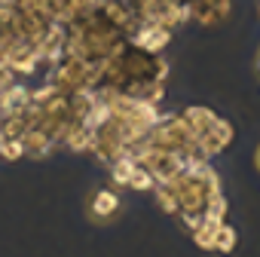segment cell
I'll return each instance as SVG.
<instances>
[{"label":"cell","instance_id":"obj_1","mask_svg":"<svg viewBox=\"0 0 260 257\" xmlns=\"http://www.w3.org/2000/svg\"><path fill=\"white\" fill-rule=\"evenodd\" d=\"M187 22L199 25H220L233 13V0H187Z\"/></svg>","mask_w":260,"mask_h":257},{"label":"cell","instance_id":"obj_2","mask_svg":"<svg viewBox=\"0 0 260 257\" xmlns=\"http://www.w3.org/2000/svg\"><path fill=\"white\" fill-rule=\"evenodd\" d=\"M172 34H175V31L166 28V25H150V22H147V25H141V28L132 34V40H135L144 52H156V55H159V52L172 43Z\"/></svg>","mask_w":260,"mask_h":257},{"label":"cell","instance_id":"obj_3","mask_svg":"<svg viewBox=\"0 0 260 257\" xmlns=\"http://www.w3.org/2000/svg\"><path fill=\"white\" fill-rule=\"evenodd\" d=\"M196 141L202 144V150H205L208 156H217V153H220V150H226V144L233 141V125H230L226 119H220V116H217V122L208 128L205 135H199Z\"/></svg>","mask_w":260,"mask_h":257},{"label":"cell","instance_id":"obj_4","mask_svg":"<svg viewBox=\"0 0 260 257\" xmlns=\"http://www.w3.org/2000/svg\"><path fill=\"white\" fill-rule=\"evenodd\" d=\"M22 144H25V156H31V159H43L55 147V141L43 132V128H31V132H25L22 135Z\"/></svg>","mask_w":260,"mask_h":257},{"label":"cell","instance_id":"obj_5","mask_svg":"<svg viewBox=\"0 0 260 257\" xmlns=\"http://www.w3.org/2000/svg\"><path fill=\"white\" fill-rule=\"evenodd\" d=\"M181 116H184V122L196 132V138H199V135H205L208 128L217 122V113H214V110H208V107H184V110H181Z\"/></svg>","mask_w":260,"mask_h":257},{"label":"cell","instance_id":"obj_6","mask_svg":"<svg viewBox=\"0 0 260 257\" xmlns=\"http://www.w3.org/2000/svg\"><path fill=\"white\" fill-rule=\"evenodd\" d=\"M89 208H92V214H95L98 220H110V217H116V211H119V196H116L113 190H98V193L92 196Z\"/></svg>","mask_w":260,"mask_h":257},{"label":"cell","instance_id":"obj_7","mask_svg":"<svg viewBox=\"0 0 260 257\" xmlns=\"http://www.w3.org/2000/svg\"><path fill=\"white\" fill-rule=\"evenodd\" d=\"M153 196H156V202H159V208H162L166 214H175V217H178L181 205H178V196H175V190H172L166 181H156V184H153Z\"/></svg>","mask_w":260,"mask_h":257},{"label":"cell","instance_id":"obj_8","mask_svg":"<svg viewBox=\"0 0 260 257\" xmlns=\"http://www.w3.org/2000/svg\"><path fill=\"white\" fill-rule=\"evenodd\" d=\"M217 227L220 223H214V220H202L190 236H193V242L202 248V251H214V236H217Z\"/></svg>","mask_w":260,"mask_h":257},{"label":"cell","instance_id":"obj_9","mask_svg":"<svg viewBox=\"0 0 260 257\" xmlns=\"http://www.w3.org/2000/svg\"><path fill=\"white\" fill-rule=\"evenodd\" d=\"M132 169H135V159H132V156H119L116 163H110V178H113V184H119V187H128Z\"/></svg>","mask_w":260,"mask_h":257},{"label":"cell","instance_id":"obj_10","mask_svg":"<svg viewBox=\"0 0 260 257\" xmlns=\"http://www.w3.org/2000/svg\"><path fill=\"white\" fill-rule=\"evenodd\" d=\"M236 239H239V236H236V230H233V227L223 220V223L217 227V236H214V251H220V254H230V251L236 248Z\"/></svg>","mask_w":260,"mask_h":257},{"label":"cell","instance_id":"obj_11","mask_svg":"<svg viewBox=\"0 0 260 257\" xmlns=\"http://www.w3.org/2000/svg\"><path fill=\"white\" fill-rule=\"evenodd\" d=\"M223 217H226V196L217 190L211 199H208V205H205V220H214V223H223Z\"/></svg>","mask_w":260,"mask_h":257},{"label":"cell","instance_id":"obj_12","mask_svg":"<svg viewBox=\"0 0 260 257\" xmlns=\"http://www.w3.org/2000/svg\"><path fill=\"white\" fill-rule=\"evenodd\" d=\"M153 184H156V178H153L141 163H135L132 178H128V190H153Z\"/></svg>","mask_w":260,"mask_h":257},{"label":"cell","instance_id":"obj_13","mask_svg":"<svg viewBox=\"0 0 260 257\" xmlns=\"http://www.w3.org/2000/svg\"><path fill=\"white\" fill-rule=\"evenodd\" d=\"M0 156H4L7 163L22 159V156H25V144H22V138H4V141H0Z\"/></svg>","mask_w":260,"mask_h":257},{"label":"cell","instance_id":"obj_14","mask_svg":"<svg viewBox=\"0 0 260 257\" xmlns=\"http://www.w3.org/2000/svg\"><path fill=\"white\" fill-rule=\"evenodd\" d=\"M257 169H260V147H257Z\"/></svg>","mask_w":260,"mask_h":257}]
</instances>
